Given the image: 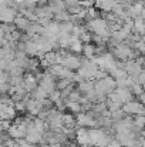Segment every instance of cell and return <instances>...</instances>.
<instances>
[{
    "label": "cell",
    "instance_id": "cell-1",
    "mask_svg": "<svg viewBox=\"0 0 145 147\" xmlns=\"http://www.w3.org/2000/svg\"><path fill=\"white\" fill-rule=\"evenodd\" d=\"M121 110L125 113V114H142V111H144V107H142V104L140 103V101H127V103H124L122 104V107H121Z\"/></svg>",
    "mask_w": 145,
    "mask_h": 147
},
{
    "label": "cell",
    "instance_id": "cell-2",
    "mask_svg": "<svg viewBox=\"0 0 145 147\" xmlns=\"http://www.w3.org/2000/svg\"><path fill=\"white\" fill-rule=\"evenodd\" d=\"M80 64H81V60H78V59L74 57V56H67V57H64V60H63V66H64L65 69H68V70L78 69Z\"/></svg>",
    "mask_w": 145,
    "mask_h": 147
},
{
    "label": "cell",
    "instance_id": "cell-3",
    "mask_svg": "<svg viewBox=\"0 0 145 147\" xmlns=\"http://www.w3.org/2000/svg\"><path fill=\"white\" fill-rule=\"evenodd\" d=\"M83 51H84L86 57H91V56L94 54V47H93V46L86 45V46H83Z\"/></svg>",
    "mask_w": 145,
    "mask_h": 147
},
{
    "label": "cell",
    "instance_id": "cell-4",
    "mask_svg": "<svg viewBox=\"0 0 145 147\" xmlns=\"http://www.w3.org/2000/svg\"><path fill=\"white\" fill-rule=\"evenodd\" d=\"M105 147H122V146L118 143V140H115V139H110L108 144H107Z\"/></svg>",
    "mask_w": 145,
    "mask_h": 147
}]
</instances>
